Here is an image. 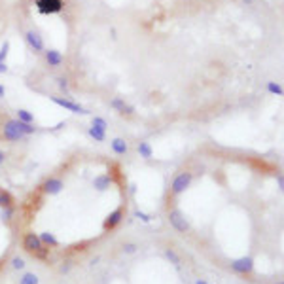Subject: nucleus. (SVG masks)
Masks as SVG:
<instances>
[{
	"instance_id": "nucleus-36",
	"label": "nucleus",
	"mask_w": 284,
	"mask_h": 284,
	"mask_svg": "<svg viewBox=\"0 0 284 284\" xmlns=\"http://www.w3.org/2000/svg\"><path fill=\"white\" fill-rule=\"evenodd\" d=\"M275 284H284V282H282V280H278V282H275Z\"/></svg>"
},
{
	"instance_id": "nucleus-21",
	"label": "nucleus",
	"mask_w": 284,
	"mask_h": 284,
	"mask_svg": "<svg viewBox=\"0 0 284 284\" xmlns=\"http://www.w3.org/2000/svg\"><path fill=\"white\" fill-rule=\"evenodd\" d=\"M4 207H14V195L6 189L0 188V208Z\"/></svg>"
},
{
	"instance_id": "nucleus-28",
	"label": "nucleus",
	"mask_w": 284,
	"mask_h": 284,
	"mask_svg": "<svg viewBox=\"0 0 284 284\" xmlns=\"http://www.w3.org/2000/svg\"><path fill=\"white\" fill-rule=\"evenodd\" d=\"M8 53H10V42L6 40V42L2 44V48H0V63H6Z\"/></svg>"
},
{
	"instance_id": "nucleus-29",
	"label": "nucleus",
	"mask_w": 284,
	"mask_h": 284,
	"mask_svg": "<svg viewBox=\"0 0 284 284\" xmlns=\"http://www.w3.org/2000/svg\"><path fill=\"white\" fill-rule=\"evenodd\" d=\"M72 265H74V263L67 259V261H63V263H61L59 271H61V273H63V275H69V273H70V269H72Z\"/></svg>"
},
{
	"instance_id": "nucleus-13",
	"label": "nucleus",
	"mask_w": 284,
	"mask_h": 284,
	"mask_svg": "<svg viewBox=\"0 0 284 284\" xmlns=\"http://www.w3.org/2000/svg\"><path fill=\"white\" fill-rule=\"evenodd\" d=\"M112 174H108V172H101V174H97L93 178V188L97 191H106V189H110L112 186Z\"/></svg>"
},
{
	"instance_id": "nucleus-34",
	"label": "nucleus",
	"mask_w": 284,
	"mask_h": 284,
	"mask_svg": "<svg viewBox=\"0 0 284 284\" xmlns=\"http://www.w3.org/2000/svg\"><path fill=\"white\" fill-rule=\"evenodd\" d=\"M4 95H6V87L0 84V99H4Z\"/></svg>"
},
{
	"instance_id": "nucleus-27",
	"label": "nucleus",
	"mask_w": 284,
	"mask_h": 284,
	"mask_svg": "<svg viewBox=\"0 0 284 284\" xmlns=\"http://www.w3.org/2000/svg\"><path fill=\"white\" fill-rule=\"evenodd\" d=\"M137 250H138L137 242H123V246H121V252H123V254H127V256L135 254Z\"/></svg>"
},
{
	"instance_id": "nucleus-11",
	"label": "nucleus",
	"mask_w": 284,
	"mask_h": 284,
	"mask_svg": "<svg viewBox=\"0 0 284 284\" xmlns=\"http://www.w3.org/2000/svg\"><path fill=\"white\" fill-rule=\"evenodd\" d=\"M110 106H112L118 114H121V116H133V114H135V106L125 103V99H121V97H114L112 101H110Z\"/></svg>"
},
{
	"instance_id": "nucleus-32",
	"label": "nucleus",
	"mask_w": 284,
	"mask_h": 284,
	"mask_svg": "<svg viewBox=\"0 0 284 284\" xmlns=\"http://www.w3.org/2000/svg\"><path fill=\"white\" fill-rule=\"evenodd\" d=\"M276 182H278V188L282 189V188H284V178H282V174H276Z\"/></svg>"
},
{
	"instance_id": "nucleus-35",
	"label": "nucleus",
	"mask_w": 284,
	"mask_h": 284,
	"mask_svg": "<svg viewBox=\"0 0 284 284\" xmlns=\"http://www.w3.org/2000/svg\"><path fill=\"white\" fill-rule=\"evenodd\" d=\"M195 284H210L207 280V278H197V280H195Z\"/></svg>"
},
{
	"instance_id": "nucleus-2",
	"label": "nucleus",
	"mask_w": 284,
	"mask_h": 284,
	"mask_svg": "<svg viewBox=\"0 0 284 284\" xmlns=\"http://www.w3.org/2000/svg\"><path fill=\"white\" fill-rule=\"evenodd\" d=\"M0 137L4 138L6 142H12V144L21 142V140L27 138L23 135V131L19 129V121L16 118H6V120L2 121V125H0Z\"/></svg>"
},
{
	"instance_id": "nucleus-31",
	"label": "nucleus",
	"mask_w": 284,
	"mask_h": 284,
	"mask_svg": "<svg viewBox=\"0 0 284 284\" xmlns=\"http://www.w3.org/2000/svg\"><path fill=\"white\" fill-rule=\"evenodd\" d=\"M8 161V155H6V152L4 150H0V167Z\"/></svg>"
},
{
	"instance_id": "nucleus-25",
	"label": "nucleus",
	"mask_w": 284,
	"mask_h": 284,
	"mask_svg": "<svg viewBox=\"0 0 284 284\" xmlns=\"http://www.w3.org/2000/svg\"><path fill=\"white\" fill-rule=\"evenodd\" d=\"M10 265H12V269H16V271H23L25 269V259L21 258V256H14V258L10 259Z\"/></svg>"
},
{
	"instance_id": "nucleus-30",
	"label": "nucleus",
	"mask_w": 284,
	"mask_h": 284,
	"mask_svg": "<svg viewBox=\"0 0 284 284\" xmlns=\"http://www.w3.org/2000/svg\"><path fill=\"white\" fill-rule=\"evenodd\" d=\"M135 218H140L142 222H150V220H152V216L146 214V212H142V210H135Z\"/></svg>"
},
{
	"instance_id": "nucleus-1",
	"label": "nucleus",
	"mask_w": 284,
	"mask_h": 284,
	"mask_svg": "<svg viewBox=\"0 0 284 284\" xmlns=\"http://www.w3.org/2000/svg\"><path fill=\"white\" fill-rule=\"evenodd\" d=\"M23 250L25 252H29L31 256H35L36 259H42V261H46V259H50V250L48 246H44L42 241H40V237L36 235L35 231H29L23 235Z\"/></svg>"
},
{
	"instance_id": "nucleus-14",
	"label": "nucleus",
	"mask_w": 284,
	"mask_h": 284,
	"mask_svg": "<svg viewBox=\"0 0 284 284\" xmlns=\"http://www.w3.org/2000/svg\"><path fill=\"white\" fill-rule=\"evenodd\" d=\"M110 148H112V152L116 155H127L129 152V144H127V140L121 137H116L110 140Z\"/></svg>"
},
{
	"instance_id": "nucleus-24",
	"label": "nucleus",
	"mask_w": 284,
	"mask_h": 284,
	"mask_svg": "<svg viewBox=\"0 0 284 284\" xmlns=\"http://www.w3.org/2000/svg\"><path fill=\"white\" fill-rule=\"evenodd\" d=\"M267 91L271 95H276V97H282L284 89L278 82H267Z\"/></svg>"
},
{
	"instance_id": "nucleus-6",
	"label": "nucleus",
	"mask_w": 284,
	"mask_h": 284,
	"mask_svg": "<svg viewBox=\"0 0 284 284\" xmlns=\"http://www.w3.org/2000/svg\"><path fill=\"white\" fill-rule=\"evenodd\" d=\"M50 101H52L53 104H57V106H61V108H65V110H69V112L72 114H89V110L87 108H84L82 104L74 103L72 99H67V97H50Z\"/></svg>"
},
{
	"instance_id": "nucleus-26",
	"label": "nucleus",
	"mask_w": 284,
	"mask_h": 284,
	"mask_svg": "<svg viewBox=\"0 0 284 284\" xmlns=\"http://www.w3.org/2000/svg\"><path fill=\"white\" fill-rule=\"evenodd\" d=\"M91 125H93V127H97V129H103V131L108 129V121L104 120V118H101V116H93Z\"/></svg>"
},
{
	"instance_id": "nucleus-16",
	"label": "nucleus",
	"mask_w": 284,
	"mask_h": 284,
	"mask_svg": "<svg viewBox=\"0 0 284 284\" xmlns=\"http://www.w3.org/2000/svg\"><path fill=\"white\" fill-rule=\"evenodd\" d=\"M38 237H40V241H42L44 246H48V248H57V246H59V239H57L53 233L44 231V233H40Z\"/></svg>"
},
{
	"instance_id": "nucleus-9",
	"label": "nucleus",
	"mask_w": 284,
	"mask_h": 284,
	"mask_svg": "<svg viewBox=\"0 0 284 284\" xmlns=\"http://www.w3.org/2000/svg\"><path fill=\"white\" fill-rule=\"evenodd\" d=\"M25 42L29 44V48H31L35 53H38V55H42V53L46 52V44H44V38L40 36L38 31H33V29H31V31H27Z\"/></svg>"
},
{
	"instance_id": "nucleus-5",
	"label": "nucleus",
	"mask_w": 284,
	"mask_h": 284,
	"mask_svg": "<svg viewBox=\"0 0 284 284\" xmlns=\"http://www.w3.org/2000/svg\"><path fill=\"white\" fill-rule=\"evenodd\" d=\"M36 10L42 16H53V14H61L65 8V0H35Z\"/></svg>"
},
{
	"instance_id": "nucleus-23",
	"label": "nucleus",
	"mask_w": 284,
	"mask_h": 284,
	"mask_svg": "<svg viewBox=\"0 0 284 284\" xmlns=\"http://www.w3.org/2000/svg\"><path fill=\"white\" fill-rule=\"evenodd\" d=\"M19 284H40V276L36 273H25L19 278Z\"/></svg>"
},
{
	"instance_id": "nucleus-7",
	"label": "nucleus",
	"mask_w": 284,
	"mask_h": 284,
	"mask_svg": "<svg viewBox=\"0 0 284 284\" xmlns=\"http://www.w3.org/2000/svg\"><path fill=\"white\" fill-rule=\"evenodd\" d=\"M40 189H42L46 195H59L61 191L65 189V182H63V178H59V176H48V178L42 182Z\"/></svg>"
},
{
	"instance_id": "nucleus-4",
	"label": "nucleus",
	"mask_w": 284,
	"mask_h": 284,
	"mask_svg": "<svg viewBox=\"0 0 284 284\" xmlns=\"http://www.w3.org/2000/svg\"><path fill=\"white\" fill-rule=\"evenodd\" d=\"M167 218H169V224H171V227L174 229V231L189 233V229H191L188 218H186V214L182 212L180 208H172V210H169Z\"/></svg>"
},
{
	"instance_id": "nucleus-33",
	"label": "nucleus",
	"mask_w": 284,
	"mask_h": 284,
	"mask_svg": "<svg viewBox=\"0 0 284 284\" xmlns=\"http://www.w3.org/2000/svg\"><path fill=\"white\" fill-rule=\"evenodd\" d=\"M8 72V65L6 63H0V74H6Z\"/></svg>"
},
{
	"instance_id": "nucleus-8",
	"label": "nucleus",
	"mask_w": 284,
	"mask_h": 284,
	"mask_svg": "<svg viewBox=\"0 0 284 284\" xmlns=\"http://www.w3.org/2000/svg\"><path fill=\"white\" fill-rule=\"evenodd\" d=\"M123 218H125V208L123 207H118L116 210H112L110 214L104 218L103 222V229L104 231H114L118 225L123 222Z\"/></svg>"
},
{
	"instance_id": "nucleus-22",
	"label": "nucleus",
	"mask_w": 284,
	"mask_h": 284,
	"mask_svg": "<svg viewBox=\"0 0 284 284\" xmlns=\"http://www.w3.org/2000/svg\"><path fill=\"white\" fill-rule=\"evenodd\" d=\"M14 216H16V207H4L0 210V220L4 224H10L14 220Z\"/></svg>"
},
{
	"instance_id": "nucleus-19",
	"label": "nucleus",
	"mask_w": 284,
	"mask_h": 284,
	"mask_svg": "<svg viewBox=\"0 0 284 284\" xmlns=\"http://www.w3.org/2000/svg\"><path fill=\"white\" fill-rule=\"evenodd\" d=\"M57 87H59V91L61 93H65L67 95V99H70V82H69V78L67 76H57Z\"/></svg>"
},
{
	"instance_id": "nucleus-12",
	"label": "nucleus",
	"mask_w": 284,
	"mask_h": 284,
	"mask_svg": "<svg viewBox=\"0 0 284 284\" xmlns=\"http://www.w3.org/2000/svg\"><path fill=\"white\" fill-rule=\"evenodd\" d=\"M44 59H46V63H48L50 69H59L61 65L65 63L63 53L57 52V50H46V52H44Z\"/></svg>"
},
{
	"instance_id": "nucleus-15",
	"label": "nucleus",
	"mask_w": 284,
	"mask_h": 284,
	"mask_svg": "<svg viewBox=\"0 0 284 284\" xmlns=\"http://www.w3.org/2000/svg\"><path fill=\"white\" fill-rule=\"evenodd\" d=\"M137 152H138V155H140L142 159H152V157H154V148H152V144H150V142H146V140L138 142Z\"/></svg>"
},
{
	"instance_id": "nucleus-3",
	"label": "nucleus",
	"mask_w": 284,
	"mask_h": 284,
	"mask_svg": "<svg viewBox=\"0 0 284 284\" xmlns=\"http://www.w3.org/2000/svg\"><path fill=\"white\" fill-rule=\"evenodd\" d=\"M191 182H193V172L191 171H180L171 182V195L172 197L182 195V193L191 186Z\"/></svg>"
},
{
	"instance_id": "nucleus-17",
	"label": "nucleus",
	"mask_w": 284,
	"mask_h": 284,
	"mask_svg": "<svg viewBox=\"0 0 284 284\" xmlns=\"http://www.w3.org/2000/svg\"><path fill=\"white\" fill-rule=\"evenodd\" d=\"M16 120L23 121V123H35V114L25 110V108H19V110H16Z\"/></svg>"
},
{
	"instance_id": "nucleus-10",
	"label": "nucleus",
	"mask_w": 284,
	"mask_h": 284,
	"mask_svg": "<svg viewBox=\"0 0 284 284\" xmlns=\"http://www.w3.org/2000/svg\"><path fill=\"white\" fill-rule=\"evenodd\" d=\"M231 271L237 275H250L254 271V259L250 256H242L231 261Z\"/></svg>"
},
{
	"instance_id": "nucleus-20",
	"label": "nucleus",
	"mask_w": 284,
	"mask_h": 284,
	"mask_svg": "<svg viewBox=\"0 0 284 284\" xmlns=\"http://www.w3.org/2000/svg\"><path fill=\"white\" fill-rule=\"evenodd\" d=\"M87 135L93 138L95 142H104V140H106V131L97 129V127H93V125L87 129Z\"/></svg>"
},
{
	"instance_id": "nucleus-18",
	"label": "nucleus",
	"mask_w": 284,
	"mask_h": 284,
	"mask_svg": "<svg viewBox=\"0 0 284 284\" xmlns=\"http://www.w3.org/2000/svg\"><path fill=\"white\" fill-rule=\"evenodd\" d=\"M163 256L169 261H171L172 265H176V267H180V263H182V259H180V256H178V252L174 248H165L163 250Z\"/></svg>"
}]
</instances>
